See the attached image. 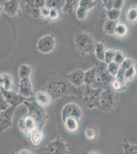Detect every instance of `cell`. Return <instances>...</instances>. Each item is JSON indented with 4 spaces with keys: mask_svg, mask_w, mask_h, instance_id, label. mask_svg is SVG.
Segmentation results:
<instances>
[{
    "mask_svg": "<svg viewBox=\"0 0 137 154\" xmlns=\"http://www.w3.org/2000/svg\"><path fill=\"white\" fill-rule=\"evenodd\" d=\"M121 15V10L112 8L109 9L106 11V16L108 19L113 20V21H117L120 18Z\"/></svg>",
    "mask_w": 137,
    "mask_h": 154,
    "instance_id": "28",
    "label": "cell"
},
{
    "mask_svg": "<svg viewBox=\"0 0 137 154\" xmlns=\"http://www.w3.org/2000/svg\"><path fill=\"white\" fill-rule=\"evenodd\" d=\"M3 9L5 14L14 17L19 12V0H7L3 3Z\"/></svg>",
    "mask_w": 137,
    "mask_h": 154,
    "instance_id": "13",
    "label": "cell"
},
{
    "mask_svg": "<svg viewBox=\"0 0 137 154\" xmlns=\"http://www.w3.org/2000/svg\"><path fill=\"white\" fill-rule=\"evenodd\" d=\"M94 67L95 69V78L94 82L91 88H103L108 86L110 83L111 84L114 77L108 72L107 64L100 63Z\"/></svg>",
    "mask_w": 137,
    "mask_h": 154,
    "instance_id": "3",
    "label": "cell"
},
{
    "mask_svg": "<svg viewBox=\"0 0 137 154\" xmlns=\"http://www.w3.org/2000/svg\"><path fill=\"white\" fill-rule=\"evenodd\" d=\"M125 3V0H115L113 8L118 10H121Z\"/></svg>",
    "mask_w": 137,
    "mask_h": 154,
    "instance_id": "41",
    "label": "cell"
},
{
    "mask_svg": "<svg viewBox=\"0 0 137 154\" xmlns=\"http://www.w3.org/2000/svg\"><path fill=\"white\" fill-rule=\"evenodd\" d=\"M106 51L104 42H97L95 51L96 58L101 61L105 62Z\"/></svg>",
    "mask_w": 137,
    "mask_h": 154,
    "instance_id": "22",
    "label": "cell"
},
{
    "mask_svg": "<svg viewBox=\"0 0 137 154\" xmlns=\"http://www.w3.org/2000/svg\"><path fill=\"white\" fill-rule=\"evenodd\" d=\"M29 137L32 144L35 146H37L43 141L44 134L42 130L37 128L30 133Z\"/></svg>",
    "mask_w": 137,
    "mask_h": 154,
    "instance_id": "18",
    "label": "cell"
},
{
    "mask_svg": "<svg viewBox=\"0 0 137 154\" xmlns=\"http://www.w3.org/2000/svg\"><path fill=\"white\" fill-rule=\"evenodd\" d=\"M89 11L85 8L78 7L76 12L77 18L80 21H83L84 20H85L87 17Z\"/></svg>",
    "mask_w": 137,
    "mask_h": 154,
    "instance_id": "33",
    "label": "cell"
},
{
    "mask_svg": "<svg viewBox=\"0 0 137 154\" xmlns=\"http://www.w3.org/2000/svg\"><path fill=\"white\" fill-rule=\"evenodd\" d=\"M103 5L106 10L113 8L115 0H102Z\"/></svg>",
    "mask_w": 137,
    "mask_h": 154,
    "instance_id": "40",
    "label": "cell"
},
{
    "mask_svg": "<svg viewBox=\"0 0 137 154\" xmlns=\"http://www.w3.org/2000/svg\"><path fill=\"white\" fill-rule=\"evenodd\" d=\"M74 43L77 51L83 55L93 54L95 51L97 42L88 32L78 30L75 34Z\"/></svg>",
    "mask_w": 137,
    "mask_h": 154,
    "instance_id": "1",
    "label": "cell"
},
{
    "mask_svg": "<svg viewBox=\"0 0 137 154\" xmlns=\"http://www.w3.org/2000/svg\"><path fill=\"white\" fill-rule=\"evenodd\" d=\"M50 9L47 8L46 6L43 7L40 11V14L41 18H49L50 16Z\"/></svg>",
    "mask_w": 137,
    "mask_h": 154,
    "instance_id": "42",
    "label": "cell"
},
{
    "mask_svg": "<svg viewBox=\"0 0 137 154\" xmlns=\"http://www.w3.org/2000/svg\"><path fill=\"white\" fill-rule=\"evenodd\" d=\"M85 135L87 138L89 140H93L95 138L96 135L95 131L92 128H88L85 130Z\"/></svg>",
    "mask_w": 137,
    "mask_h": 154,
    "instance_id": "36",
    "label": "cell"
},
{
    "mask_svg": "<svg viewBox=\"0 0 137 154\" xmlns=\"http://www.w3.org/2000/svg\"><path fill=\"white\" fill-rule=\"evenodd\" d=\"M125 60V55L121 51H117L115 57L114 62L117 63L119 65H121L124 61Z\"/></svg>",
    "mask_w": 137,
    "mask_h": 154,
    "instance_id": "34",
    "label": "cell"
},
{
    "mask_svg": "<svg viewBox=\"0 0 137 154\" xmlns=\"http://www.w3.org/2000/svg\"><path fill=\"white\" fill-rule=\"evenodd\" d=\"M52 97L47 91H40L35 96L37 103L43 107L48 106L50 104Z\"/></svg>",
    "mask_w": 137,
    "mask_h": 154,
    "instance_id": "16",
    "label": "cell"
},
{
    "mask_svg": "<svg viewBox=\"0 0 137 154\" xmlns=\"http://www.w3.org/2000/svg\"><path fill=\"white\" fill-rule=\"evenodd\" d=\"M19 88V94L24 97L29 99L33 95L32 87L30 78L21 79Z\"/></svg>",
    "mask_w": 137,
    "mask_h": 154,
    "instance_id": "15",
    "label": "cell"
},
{
    "mask_svg": "<svg viewBox=\"0 0 137 154\" xmlns=\"http://www.w3.org/2000/svg\"><path fill=\"white\" fill-rule=\"evenodd\" d=\"M55 43V39L53 35H45L38 41L37 48L42 54H49L54 50Z\"/></svg>",
    "mask_w": 137,
    "mask_h": 154,
    "instance_id": "8",
    "label": "cell"
},
{
    "mask_svg": "<svg viewBox=\"0 0 137 154\" xmlns=\"http://www.w3.org/2000/svg\"><path fill=\"white\" fill-rule=\"evenodd\" d=\"M16 107L11 106L0 112V131L2 133L12 125V119Z\"/></svg>",
    "mask_w": 137,
    "mask_h": 154,
    "instance_id": "11",
    "label": "cell"
},
{
    "mask_svg": "<svg viewBox=\"0 0 137 154\" xmlns=\"http://www.w3.org/2000/svg\"><path fill=\"white\" fill-rule=\"evenodd\" d=\"M123 149L126 154H137V144H131L129 143L123 144Z\"/></svg>",
    "mask_w": 137,
    "mask_h": 154,
    "instance_id": "32",
    "label": "cell"
},
{
    "mask_svg": "<svg viewBox=\"0 0 137 154\" xmlns=\"http://www.w3.org/2000/svg\"><path fill=\"white\" fill-rule=\"evenodd\" d=\"M127 18L130 24H134L137 22V7L133 6L127 11Z\"/></svg>",
    "mask_w": 137,
    "mask_h": 154,
    "instance_id": "25",
    "label": "cell"
},
{
    "mask_svg": "<svg viewBox=\"0 0 137 154\" xmlns=\"http://www.w3.org/2000/svg\"><path fill=\"white\" fill-rule=\"evenodd\" d=\"M85 72L80 69H75L67 75V78L73 85L80 86L85 83Z\"/></svg>",
    "mask_w": 137,
    "mask_h": 154,
    "instance_id": "14",
    "label": "cell"
},
{
    "mask_svg": "<svg viewBox=\"0 0 137 154\" xmlns=\"http://www.w3.org/2000/svg\"><path fill=\"white\" fill-rule=\"evenodd\" d=\"M96 5V2L94 0H80L79 3V7L90 11L94 8Z\"/></svg>",
    "mask_w": 137,
    "mask_h": 154,
    "instance_id": "30",
    "label": "cell"
},
{
    "mask_svg": "<svg viewBox=\"0 0 137 154\" xmlns=\"http://www.w3.org/2000/svg\"><path fill=\"white\" fill-rule=\"evenodd\" d=\"M80 0H66L61 11L66 14H71L79 7Z\"/></svg>",
    "mask_w": 137,
    "mask_h": 154,
    "instance_id": "17",
    "label": "cell"
},
{
    "mask_svg": "<svg viewBox=\"0 0 137 154\" xmlns=\"http://www.w3.org/2000/svg\"><path fill=\"white\" fill-rule=\"evenodd\" d=\"M95 74V69L94 67L85 72V84H86L87 86L91 87L92 86V84L94 82Z\"/></svg>",
    "mask_w": 137,
    "mask_h": 154,
    "instance_id": "24",
    "label": "cell"
},
{
    "mask_svg": "<svg viewBox=\"0 0 137 154\" xmlns=\"http://www.w3.org/2000/svg\"><path fill=\"white\" fill-rule=\"evenodd\" d=\"M0 90L1 93L3 95L6 101L11 106L16 107L23 103L25 100H31L30 99L24 97L19 95V94H18L15 91H12L11 90H6L3 87L1 86L0 87Z\"/></svg>",
    "mask_w": 137,
    "mask_h": 154,
    "instance_id": "9",
    "label": "cell"
},
{
    "mask_svg": "<svg viewBox=\"0 0 137 154\" xmlns=\"http://www.w3.org/2000/svg\"><path fill=\"white\" fill-rule=\"evenodd\" d=\"M47 92L51 96L52 98H59L63 96L67 91V85L63 81H55L48 85Z\"/></svg>",
    "mask_w": 137,
    "mask_h": 154,
    "instance_id": "12",
    "label": "cell"
},
{
    "mask_svg": "<svg viewBox=\"0 0 137 154\" xmlns=\"http://www.w3.org/2000/svg\"><path fill=\"white\" fill-rule=\"evenodd\" d=\"M31 74V67L26 64L21 65L19 68V72L20 80L29 78Z\"/></svg>",
    "mask_w": 137,
    "mask_h": 154,
    "instance_id": "26",
    "label": "cell"
},
{
    "mask_svg": "<svg viewBox=\"0 0 137 154\" xmlns=\"http://www.w3.org/2000/svg\"><path fill=\"white\" fill-rule=\"evenodd\" d=\"M23 103L28 109V115L34 119L37 124L38 128L42 130L48 119V116L43 107L38 104L37 102H31L29 100H25Z\"/></svg>",
    "mask_w": 137,
    "mask_h": 154,
    "instance_id": "2",
    "label": "cell"
},
{
    "mask_svg": "<svg viewBox=\"0 0 137 154\" xmlns=\"http://www.w3.org/2000/svg\"><path fill=\"white\" fill-rule=\"evenodd\" d=\"M45 154H65L68 152V145L63 139L57 138L53 141L49 142L43 149Z\"/></svg>",
    "mask_w": 137,
    "mask_h": 154,
    "instance_id": "5",
    "label": "cell"
},
{
    "mask_svg": "<svg viewBox=\"0 0 137 154\" xmlns=\"http://www.w3.org/2000/svg\"><path fill=\"white\" fill-rule=\"evenodd\" d=\"M46 6V0H25V7L28 14L35 19L41 18V9Z\"/></svg>",
    "mask_w": 137,
    "mask_h": 154,
    "instance_id": "7",
    "label": "cell"
},
{
    "mask_svg": "<svg viewBox=\"0 0 137 154\" xmlns=\"http://www.w3.org/2000/svg\"><path fill=\"white\" fill-rule=\"evenodd\" d=\"M103 89L88 86L83 96L84 104L87 108L93 109L100 108L101 94Z\"/></svg>",
    "mask_w": 137,
    "mask_h": 154,
    "instance_id": "4",
    "label": "cell"
},
{
    "mask_svg": "<svg viewBox=\"0 0 137 154\" xmlns=\"http://www.w3.org/2000/svg\"><path fill=\"white\" fill-rule=\"evenodd\" d=\"M1 86L6 90L10 91L13 86V81L12 77L9 74H2L1 75Z\"/></svg>",
    "mask_w": 137,
    "mask_h": 154,
    "instance_id": "20",
    "label": "cell"
},
{
    "mask_svg": "<svg viewBox=\"0 0 137 154\" xmlns=\"http://www.w3.org/2000/svg\"><path fill=\"white\" fill-rule=\"evenodd\" d=\"M120 65L113 61L108 64V70L109 74L113 77H116L120 69Z\"/></svg>",
    "mask_w": 137,
    "mask_h": 154,
    "instance_id": "29",
    "label": "cell"
},
{
    "mask_svg": "<svg viewBox=\"0 0 137 154\" xmlns=\"http://www.w3.org/2000/svg\"><path fill=\"white\" fill-rule=\"evenodd\" d=\"M59 11H58L57 9H55V8L50 9L49 18L52 19H57L59 16Z\"/></svg>",
    "mask_w": 137,
    "mask_h": 154,
    "instance_id": "43",
    "label": "cell"
},
{
    "mask_svg": "<svg viewBox=\"0 0 137 154\" xmlns=\"http://www.w3.org/2000/svg\"><path fill=\"white\" fill-rule=\"evenodd\" d=\"M78 120L74 118H68L64 121V123L67 130L70 132H74L77 130Z\"/></svg>",
    "mask_w": 137,
    "mask_h": 154,
    "instance_id": "23",
    "label": "cell"
},
{
    "mask_svg": "<svg viewBox=\"0 0 137 154\" xmlns=\"http://www.w3.org/2000/svg\"><path fill=\"white\" fill-rule=\"evenodd\" d=\"M117 51L115 49H108L106 50L105 54V63L109 64L112 62L114 61L115 57Z\"/></svg>",
    "mask_w": 137,
    "mask_h": 154,
    "instance_id": "31",
    "label": "cell"
},
{
    "mask_svg": "<svg viewBox=\"0 0 137 154\" xmlns=\"http://www.w3.org/2000/svg\"><path fill=\"white\" fill-rule=\"evenodd\" d=\"M135 74V70L134 66L132 67L127 70L125 71V80H128L132 79Z\"/></svg>",
    "mask_w": 137,
    "mask_h": 154,
    "instance_id": "39",
    "label": "cell"
},
{
    "mask_svg": "<svg viewBox=\"0 0 137 154\" xmlns=\"http://www.w3.org/2000/svg\"><path fill=\"white\" fill-rule=\"evenodd\" d=\"M119 23V21H113L107 19L104 23L103 26V31L106 35H115V29L117 25Z\"/></svg>",
    "mask_w": 137,
    "mask_h": 154,
    "instance_id": "19",
    "label": "cell"
},
{
    "mask_svg": "<svg viewBox=\"0 0 137 154\" xmlns=\"http://www.w3.org/2000/svg\"><path fill=\"white\" fill-rule=\"evenodd\" d=\"M128 32V27L124 23H118L115 29V35L119 37H124Z\"/></svg>",
    "mask_w": 137,
    "mask_h": 154,
    "instance_id": "27",
    "label": "cell"
},
{
    "mask_svg": "<svg viewBox=\"0 0 137 154\" xmlns=\"http://www.w3.org/2000/svg\"><path fill=\"white\" fill-rule=\"evenodd\" d=\"M117 94L109 89H103L100 97V108L102 110H108L115 106L118 98Z\"/></svg>",
    "mask_w": 137,
    "mask_h": 154,
    "instance_id": "6",
    "label": "cell"
},
{
    "mask_svg": "<svg viewBox=\"0 0 137 154\" xmlns=\"http://www.w3.org/2000/svg\"><path fill=\"white\" fill-rule=\"evenodd\" d=\"M1 99H0V110L1 111H4L5 110L8 108V103L6 101L5 99L1 93V96H0Z\"/></svg>",
    "mask_w": 137,
    "mask_h": 154,
    "instance_id": "37",
    "label": "cell"
},
{
    "mask_svg": "<svg viewBox=\"0 0 137 154\" xmlns=\"http://www.w3.org/2000/svg\"><path fill=\"white\" fill-rule=\"evenodd\" d=\"M19 154H31V152L30 151H27V150H23L21 151Z\"/></svg>",
    "mask_w": 137,
    "mask_h": 154,
    "instance_id": "44",
    "label": "cell"
},
{
    "mask_svg": "<svg viewBox=\"0 0 137 154\" xmlns=\"http://www.w3.org/2000/svg\"><path fill=\"white\" fill-rule=\"evenodd\" d=\"M123 84V83L121 81L116 79L112 81L111 83V86L113 89L115 91H119L121 88Z\"/></svg>",
    "mask_w": 137,
    "mask_h": 154,
    "instance_id": "38",
    "label": "cell"
},
{
    "mask_svg": "<svg viewBox=\"0 0 137 154\" xmlns=\"http://www.w3.org/2000/svg\"><path fill=\"white\" fill-rule=\"evenodd\" d=\"M82 109L77 104L70 103L66 104L62 110L61 115L63 121L64 122L68 118L72 117L76 118L79 120L82 117Z\"/></svg>",
    "mask_w": 137,
    "mask_h": 154,
    "instance_id": "10",
    "label": "cell"
},
{
    "mask_svg": "<svg viewBox=\"0 0 137 154\" xmlns=\"http://www.w3.org/2000/svg\"><path fill=\"white\" fill-rule=\"evenodd\" d=\"M133 66H134V62L133 60L130 59V58L125 59V60L121 65V67L124 69L125 71L129 69Z\"/></svg>",
    "mask_w": 137,
    "mask_h": 154,
    "instance_id": "35",
    "label": "cell"
},
{
    "mask_svg": "<svg viewBox=\"0 0 137 154\" xmlns=\"http://www.w3.org/2000/svg\"><path fill=\"white\" fill-rule=\"evenodd\" d=\"M66 0H46V6L49 9L55 8L61 11L65 4Z\"/></svg>",
    "mask_w": 137,
    "mask_h": 154,
    "instance_id": "21",
    "label": "cell"
}]
</instances>
